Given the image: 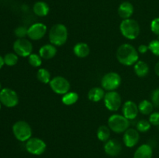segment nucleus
Segmentation results:
<instances>
[{"mask_svg":"<svg viewBox=\"0 0 159 158\" xmlns=\"http://www.w3.org/2000/svg\"><path fill=\"white\" fill-rule=\"evenodd\" d=\"M118 61L125 66L134 65L139 59V55L136 48L129 43L120 45L116 51Z\"/></svg>","mask_w":159,"mask_h":158,"instance_id":"nucleus-1","label":"nucleus"},{"mask_svg":"<svg viewBox=\"0 0 159 158\" xmlns=\"http://www.w3.org/2000/svg\"><path fill=\"white\" fill-rule=\"evenodd\" d=\"M68 29L61 23H57L51 28L49 32V40L51 44L60 46L65 44L68 40Z\"/></svg>","mask_w":159,"mask_h":158,"instance_id":"nucleus-2","label":"nucleus"},{"mask_svg":"<svg viewBox=\"0 0 159 158\" xmlns=\"http://www.w3.org/2000/svg\"><path fill=\"white\" fill-rule=\"evenodd\" d=\"M120 29L124 37L128 40H134L140 34V26L133 19L123 20L120 25Z\"/></svg>","mask_w":159,"mask_h":158,"instance_id":"nucleus-3","label":"nucleus"},{"mask_svg":"<svg viewBox=\"0 0 159 158\" xmlns=\"http://www.w3.org/2000/svg\"><path fill=\"white\" fill-rule=\"evenodd\" d=\"M12 133L19 141L26 142L32 136V129L26 121H17L12 125Z\"/></svg>","mask_w":159,"mask_h":158,"instance_id":"nucleus-4","label":"nucleus"},{"mask_svg":"<svg viewBox=\"0 0 159 158\" xmlns=\"http://www.w3.org/2000/svg\"><path fill=\"white\" fill-rule=\"evenodd\" d=\"M108 126L116 133H123L129 129L130 120L120 114H113L108 119Z\"/></svg>","mask_w":159,"mask_h":158,"instance_id":"nucleus-5","label":"nucleus"},{"mask_svg":"<svg viewBox=\"0 0 159 158\" xmlns=\"http://www.w3.org/2000/svg\"><path fill=\"white\" fill-rule=\"evenodd\" d=\"M121 77L116 72H109L106 74L101 80V85L107 91H115L121 85Z\"/></svg>","mask_w":159,"mask_h":158,"instance_id":"nucleus-6","label":"nucleus"},{"mask_svg":"<svg viewBox=\"0 0 159 158\" xmlns=\"http://www.w3.org/2000/svg\"><path fill=\"white\" fill-rule=\"evenodd\" d=\"M26 150L29 153L33 155L43 154L47 148V144L43 139L37 137H31L26 143Z\"/></svg>","mask_w":159,"mask_h":158,"instance_id":"nucleus-7","label":"nucleus"},{"mask_svg":"<svg viewBox=\"0 0 159 158\" xmlns=\"http://www.w3.org/2000/svg\"><path fill=\"white\" fill-rule=\"evenodd\" d=\"M0 102L8 108L15 107L19 103L18 94L11 88H2L0 91Z\"/></svg>","mask_w":159,"mask_h":158,"instance_id":"nucleus-8","label":"nucleus"},{"mask_svg":"<svg viewBox=\"0 0 159 158\" xmlns=\"http://www.w3.org/2000/svg\"><path fill=\"white\" fill-rule=\"evenodd\" d=\"M50 87L54 93L57 94H65L69 91L70 83L65 77L57 76L53 77L50 81Z\"/></svg>","mask_w":159,"mask_h":158,"instance_id":"nucleus-9","label":"nucleus"},{"mask_svg":"<svg viewBox=\"0 0 159 158\" xmlns=\"http://www.w3.org/2000/svg\"><path fill=\"white\" fill-rule=\"evenodd\" d=\"M13 50L20 57H29L33 51V45L30 40L25 38H19L14 42Z\"/></svg>","mask_w":159,"mask_h":158,"instance_id":"nucleus-10","label":"nucleus"},{"mask_svg":"<svg viewBox=\"0 0 159 158\" xmlns=\"http://www.w3.org/2000/svg\"><path fill=\"white\" fill-rule=\"evenodd\" d=\"M103 99L106 108L111 112L117 111L122 103L121 96L117 91H107Z\"/></svg>","mask_w":159,"mask_h":158,"instance_id":"nucleus-11","label":"nucleus"},{"mask_svg":"<svg viewBox=\"0 0 159 158\" xmlns=\"http://www.w3.org/2000/svg\"><path fill=\"white\" fill-rule=\"evenodd\" d=\"M47 26L42 23H36L28 28L27 37L32 40H39L43 38L47 33Z\"/></svg>","mask_w":159,"mask_h":158,"instance_id":"nucleus-12","label":"nucleus"},{"mask_svg":"<svg viewBox=\"0 0 159 158\" xmlns=\"http://www.w3.org/2000/svg\"><path fill=\"white\" fill-rule=\"evenodd\" d=\"M140 139L139 132L137 130V129L129 128L124 132V136H123V140H124V145L129 148L135 147L138 144Z\"/></svg>","mask_w":159,"mask_h":158,"instance_id":"nucleus-13","label":"nucleus"},{"mask_svg":"<svg viewBox=\"0 0 159 158\" xmlns=\"http://www.w3.org/2000/svg\"><path fill=\"white\" fill-rule=\"evenodd\" d=\"M122 112L123 116H125L127 119L133 120L136 119L139 112L138 106L133 101H127L123 105Z\"/></svg>","mask_w":159,"mask_h":158,"instance_id":"nucleus-14","label":"nucleus"},{"mask_svg":"<svg viewBox=\"0 0 159 158\" xmlns=\"http://www.w3.org/2000/svg\"><path fill=\"white\" fill-rule=\"evenodd\" d=\"M104 150H105V153L109 156H116L120 153L122 150V145L116 139H109L105 143Z\"/></svg>","mask_w":159,"mask_h":158,"instance_id":"nucleus-15","label":"nucleus"},{"mask_svg":"<svg viewBox=\"0 0 159 158\" xmlns=\"http://www.w3.org/2000/svg\"><path fill=\"white\" fill-rule=\"evenodd\" d=\"M118 15L123 20L130 19L134 13V6L129 2H124L118 7Z\"/></svg>","mask_w":159,"mask_h":158,"instance_id":"nucleus-16","label":"nucleus"},{"mask_svg":"<svg viewBox=\"0 0 159 158\" xmlns=\"http://www.w3.org/2000/svg\"><path fill=\"white\" fill-rule=\"evenodd\" d=\"M153 150L149 144H142L138 147L134 154V158H152Z\"/></svg>","mask_w":159,"mask_h":158,"instance_id":"nucleus-17","label":"nucleus"},{"mask_svg":"<svg viewBox=\"0 0 159 158\" xmlns=\"http://www.w3.org/2000/svg\"><path fill=\"white\" fill-rule=\"evenodd\" d=\"M57 54V49L53 44H45L39 50V55L44 60L53 58Z\"/></svg>","mask_w":159,"mask_h":158,"instance_id":"nucleus-18","label":"nucleus"},{"mask_svg":"<svg viewBox=\"0 0 159 158\" xmlns=\"http://www.w3.org/2000/svg\"><path fill=\"white\" fill-rule=\"evenodd\" d=\"M74 54L80 58H84L86 57L90 53V48L87 43L80 42V43H76L73 48Z\"/></svg>","mask_w":159,"mask_h":158,"instance_id":"nucleus-19","label":"nucleus"},{"mask_svg":"<svg viewBox=\"0 0 159 158\" xmlns=\"http://www.w3.org/2000/svg\"><path fill=\"white\" fill-rule=\"evenodd\" d=\"M33 10H34V14L37 15V16L43 17L46 16L49 13L50 8L49 6L45 2L39 1L34 5Z\"/></svg>","mask_w":159,"mask_h":158,"instance_id":"nucleus-20","label":"nucleus"},{"mask_svg":"<svg viewBox=\"0 0 159 158\" xmlns=\"http://www.w3.org/2000/svg\"><path fill=\"white\" fill-rule=\"evenodd\" d=\"M105 94L103 88H99V87H94L89 91L88 98L92 102H97L104 99Z\"/></svg>","mask_w":159,"mask_h":158,"instance_id":"nucleus-21","label":"nucleus"},{"mask_svg":"<svg viewBox=\"0 0 159 158\" xmlns=\"http://www.w3.org/2000/svg\"><path fill=\"white\" fill-rule=\"evenodd\" d=\"M134 72L138 77H143L148 75L149 72V66L146 62L142 60H138L134 65Z\"/></svg>","mask_w":159,"mask_h":158,"instance_id":"nucleus-22","label":"nucleus"},{"mask_svg":"<svg viewBox=\"0 0 159 158\" xmlns=\"http://www.w3.org/2000/svg\"><path fill=\"white\" fill-rule=\"evenodd\" d=\"M154 105L148 100H143L138 105V110L143 115H151L153 112Z\"/></svg>","mask_w":159,"mask_h":158,"instance_id":"nucleus-23","label":"nucleus"},{"mask_svg":"<svg viewBox=\"0 0 159 158\" xmlns=\"http://www.w3.org/2000/svg\"><path fill=\"white\" fill-rule=\"evenodd\" d=\"M79 100V94L75 91H68L66 94H63L61 101L65 105H72Z\"/></svg>","mask_w":159,"mask_h":158,"instance_id":"nucleus-24","label":"nucleus"},{"mask_svg":"<svg viewBox=\"0 0 159 158\" xmlns=\"http://www.w3.org/2000/svg\"><path fill=\"white\" fill-rule=\"evenodd\" d=\"M110 129L107 125H101L97 129V138L102 142H107L110 139Z\"/></svg>","mask_w":159,"mask_h":158,"instance_id":"nucleus-25","label":"nucleus"},{"mask_svg":"<svg viewBox=\"0 0 159 158\" xmlns=\"http://www.w3.org/2000/svg\"><path fill=\"white\" fill-rule=\"evenodd\" d=\"M37 77L43 84H48L51 81V74L45 68H40L37 73Z\"/></svg>","mask_w":159,"mask_h":158,"instance_id":"nucleus-26","label":"nucleus"},{"mask_svg":"<svg viewBox=\"0 0 159 158\" xmlns=\"http://www.w3.org/2000/svg\"><path fill=\"white\" fill-rule=\"evenodd\" d=\"M3 59H4L5 64L10 67L16 64L19 60L18 55L16 53H8L3 57Z\"/></svg>","mask_w":159,"mask_h":158,"instance_id":"nucleus-27","label":"nucleus"},{"mask_svg":"<svg viewBox=\"0 0 159 158\" xmlns=\"http://www.w3.org/2000/svg\"><path fill=\"white\" fill-rule=\"evenodd\" d=\"M151 125H152V124L150 123V122L148 120L141 119V120L138 122V123L136 125V128L138 132L146 133V132H148L151 129Z\"/></svg>","mask_w":159,"mask_h":158,"instance_id":"nucleus-28","label":"nucleus"},{"mask_svg":"<svg viewBox=\"0 0 159 158\" xmlns=\"http://www.w3.org/2000/svg\"><path fill=\"white\" fill-rule=\"evenodd\" d=\"M28 62L31 66L38 68L42 64V57L37 54H31L28 57Z\"/></svg>","mask_w":159,"mask_h":158,"instance_id":"nucleus-29","label":"nucleus"},{"mask_svg":"<svg viewBox=\"0 0 159 158\" xmlns=\"http://www.w3.org/2000/svg\"><path fill=\"white\" fill-rule=\"evenodd\" d=\"M148 49L154 55L159 57V40H154L148 44Z\"/></svg>","mask_w":159,"mask_h":158,"instance_id":"nucleus-30","label":"nucleus"},{"mask_svg":"<svg viewBox=\"0 0 159 158\" xmlns=\"http://www.w3.org/2000/svg\"><path fill=\"white\" fill-rule=\"evenodd\" d=\"M28 33V28H26V26H18L15 29L14 31V33L19 38H25V37L27 36Z\"/></svg>","mask_w":159,"mask_h":158,"instance_id":"nucleus-31","label":"nucleus"},{"mask_svg":"<svg viewBox=\"0 0 159 158\" xmlns=\"http://www.w3.org/2000/svg\"><path fill=\"white\" fill-rule=\"evenodd\" d=\"M151 99L154 106L159 108V88H156L152 91L151 94Z\"/></svg>","mask_w":159,"mask_h":158,"instance_id":"nucleus-32","label":"nucleus"},{"mask_svg":"<svg viewBox=\"0 0 159 158\" xmlns=\"http://www.w3.org/2000/svg\"><path fill=\"white\" fill-rule=\"evenodd\" d=\"M151 29L155 35L159 36V17L152 20L151 23Z\"/></svg>","mask_w":159,"mask_h":158,"instance_id":"nucleus-33","label":"nucleus"},{"mask_svg":"<svg viewBox=\"0 0 159 158\" xmlns=\"http://www.w3.org/2000/svg\"><path fill=\"white\" fill-rule=\"evenodd\" d=\"M148 121L152 125L159 126V112H152L149 116Z\"/></svg>","mask_w":159,"mask_h":158,"instance_id":"nucleus-34","label":"nucleus"},{"mask_svg":"<svg viewBox=\"0 0 159 158\" xmlns=\"http://www.w3.org/2000/svg\"><path fill=\"white\" fill-rule=\"evenodd\" d=\"M148 46H147V45H144V44H141L139 46H138V52L141 53V54H146V53L148 52Z\"/></svg>","mask_w":159,"mask_h":158,"instance_id":"nucleus-35","label":"nucleus"},{"mask_svg":"<svg viewBox=\"0 0 159 158\" xmlns=\"http://www.w3.org/2000/svg\"><path fill=\"white\" fill-rule=\"evenodd\" d=\"M155 73H156L157 75L159 76V61L157 62V64H155Z\"/></svg>","mask_w":159,"mask_h":158,"instance_id":"nucleus-36","label":"nucleus"},{"mask_svg":"<svg viewBox=\"0 0 159 158\" xmlns=\"http://www.w3.org/2000/svg\"><path fill=\"white\" fill-rule=\"evenodd\" d=\"M5 64L4 63V59H3V57H2L1 55H0V69H1L3 67V65Z\"/></svg>","mask_w":159,"mask_h":158,"instance_id":"nucleus-37","label":"nucleus"},{"mask_svg":"<svg viewBox=\"0 0 159 158\" xmlns=\"http://www.w3.org/2000/svg\"><path fill=\"white\" fill-rule=\"evenodd\" d=\"M1 88H2V85H1V83H0V91H1Z\"/></svg>","mask_w":159,"mask_h":158,"instance_id":"nucleus-38","label":"nucleus"},{"mask_svg":"<svg viewBox=\"0 0 159 158\" xmlns=\"http://www.w3.org/2000/svg\"><path fill=\"white\" fill-rule=\"evenodd\" d=\"M0 108H1V102H0Z\"/></svg>","mask_w":159,"mask_h":158,"instance_id":"nucleus-39","label":"nucleus"},{"mask_svg":"<svg viewBox=\"0 0 159 158\" xmlns=\"http://www.w3.org/2000/svg\"><path fill=\"white\" fill-rule=\"evenodd\" d=\"M158 40H159V39H158Z\"/></svg>","mask_w":159,"mask_h":158,"instance_id":"nucleus-40","label":"nucleus"}]
</instances>
